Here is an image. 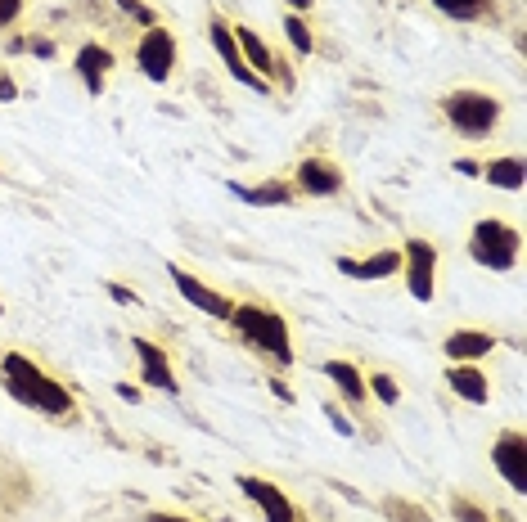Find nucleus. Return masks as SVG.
Segmentation results:
<instances>
[{
    "mask_svg": "<svg viewBox=\"0 0 527 522\" xmlns=\"http://www.w3.org/2000/svg\"><path fill=\"white\" fill-rule=\"evenodd\" d=\"M172 284L181 288V297L194 306V311H208V315H217V320H230V311H235V306H230L226 297L217 293V288L199 284V279H194V275H185L181 266H172Z\"/></svg>",
    "mask_w": 527,
    "mask_h": 522,
    "instance_id": "obj_8",
    "label": "nucleus"
},
{
    "mask_svg": "<svg viewBox=\"0 0 527 522\" xmlns=\"http://www.w3.org/2000/svg\"><path fill=\"white\" fill-rule=\"evenodd\" d=\"M442 14H451V18H473L482 9V0H433Z\"/></svg>",
    "mask_w": 527,
    "mask_h": 522,
    "instance_id": "obj_22",
    "label": "nucleus"
},
{
    "mask_svg": "<svg viewBox=\"0 0 527 522\" xmlns=\"http://www.w3.org/2000/svg\"><path fill=\"white\" fill-rule=\"evenodd\" d=\"M338 270H343V275H352V279H388V275H397V270H401V252L397 248H383V252H374L370 261L338 257Z\"/></svg>",
    "mask_w": 527,
    "mask_h": 522,
    "instance_id": "obj_12",
    "label": "nucleus"
},
{
    "mask_svg": "<svg viewBox=\"0 0 527 522\" xmlns=\"http://www.w3.org/2000/svg\"><path fill=\"white\" fill-rule=\"evenodd\" d=\"M401 266H406V279H410V297L433 302V275H437V248L433 243L410 239L406 252H401Z\"/></svg>",
    "mask_w": 527,
    "mask_h": 522,
    "instance_id": "obj_5",
    "label": "nucleus"
},
{
    "mask_svg": "<svg viewBox=\"0 0 527 522\" xmlns=\"http://www.w3.org/2000/svg\"><path fill=\"white\" fill-rule=\"evenodd\" d=\"M284 32H289V41H293V50H298V54L316 50V41H311V32H307V23H302V18H284Z\"/></svg>",
    "mask_w": 527,
    "mask_h": 522,
    "instance_id": "obj_21",
    "label": "nucleus"
},
{
    "mask_svg": "<svg viewBox=\"0 0 527 522\" xmlns=\"http://www.w3.org/2000/svg\"><path fill=\"white\" fill-rule=\"evenodd\" d=\"M446 383H451L469 405H487V392H491V387H487V378H482V369H473V365H451V369H446Z\"/></svg>",
    "mask_w": 527,
    "mask_h": 522,
    "instance_id": "obj_16",
    "label": "nucleus"
},
{
    "mask_svg": "<svg viewBox=\"0 0 527 522\" xmlns=\"http://www.w3.org/2000/svg\"><path fill=\"white\" fill-rule=\"evenodd\" d=\"M212 45H217V54L226 59V68L235 72V81H244V86H253V90H266V81L257 77L253 68L244 63V54H239V41H235V32H230L221 18H212Z\"/></svg>",
    "mask_w": 527,
    "mask_h": 522,
    "instance_id": "obj_10",
    "label": "nucleus"
},
{
    "mask_svg": "<svg viewBox=\"0 0 527 522\" xmlns=\"http://www.w3.org/2000/svg\"><path fill=\"white\" fill-rule=\"evenodd\" d=\"M109 293H113V302H122V306L136 302V293H131V288H122V284H109Z\"/></svg>",
    "mask_w": 527,
    "mask_h": 522,
    "instance_id": "obj_28",
    "label": "nucleus"
},
{
    "mask_svg": "<svg viewBox=\"0 0 527 522\" xmlns=\"http://www.w3.org/2000/svg\"><path fill=\"white\" fill-rule=\"evenodd\" d=\"M325 374L334 378L338 392H343L352 405H361V401H365V378H361V369H356L352 360H325Z\"/></svg>",
    "mask_w": 527,
    "mask_h": 522,
    "instance_id": "obj_18",
    "label": "nucleus"
},
{
    "mask_svg": "<svg viewBox=\"0 0 527 522\" xmlns=\"http://www.w3.org/2000/svg\"><path fill=\"white\" fill-rule=\"evenodd\" d=\"M455 518H460V522H487L473 500H455Z\"/></svg>",
    "mask_w": 527,
    "mask_h": 522,
    "instance_id": "obj_25",
    "label": "nucleus"
},
{
    "mask_svg": "<svg viewBox=\"0 0 527 522\" xmlns=\"http://www.w3.org/2000/svg\"><path fill=\"white\" fill-rule=\"evenodd\" d=\"M0 311H5V306H0Z\"/></svg>",
    "mask_w": 527,
    "mask_h": 522,
    "instance_id": "obj_31",
    "label": "nucleus"
},
{
    "mask_svg": "<svg viewBox=\"0 0 527 522\" xmlns=\"http://www.w3.org/2000/svg\"><path fill=\"white\" fill-rule=\"evenodd\" d=\"M298 189H302V194L329 198V194H338V189H343V176H338V167H329V162L307 158V162L298 167Z\"/></svg>",
    "mask_w": 527,
    "mask_h": 522,
    "instance_id": "obj_13",
    "label": "nucleus"
},
{
    "mask_svg": "<svg viewBox=\"0 0 527 522\" xmlns=\"http://www.w3.org/2000/svg\"><path fill=\"white\" fill-rule=\"evenodd\" d=\"M109 68H113V54L104 50V45H82V50H77V72H82V81H86L91 95H100L104 72Z\"/></svg>",
    "mask_w": 527,
    "mask_h": 522,
    "instance_id": "obj_15",
    "label": "nucleus"
},
{
    "mask_svg": "<svg viewBox=\"0 0 527 522\" xmlns=\"http://www.w3.org/2000/svg\"><path fill=\"white\" fill-rule=\"evenodd\" d=\"M518 248H523V239H518L514 225L496 221V216H487V221L473 225V239H469V252L478 266L487 270H509L518 261Z\"/></svg>",
    "mask_w": 527,
    "mask_h": 522,
    "instance_id": "obj_3",
    "label": "nucleus"
},
{
    "mask_svg": "<svg viewBox=\"0 0 527 522\" xmlns=\"http://www.w3.org/2000/svg\"><path fill=\"white\" fill-rule=\"evenodd\" d=\"M487 180L496 189H509V194H514V189H523V158H496L487 167Z\"/></svg>",
    "mask_w": 527,
    "mask_h": 522,
    "instance_id": "obj_20",
    "label": "nucleus"
},
{
    "mask_svg": "<svg viewBox=\"0 0 527 522\" xmlns=\"http://www.w3.org/2000/svg\"><path fill=\"white\" fill-rule=\"evenodd\" d=\"M446 117H451V126L460 135L478 140V135H487L500 122V99L478 95V90H455V95H446Z\"/></svg>",
    "mask_w": 527,
    "mask_h": 522,
    "instance_id": "obj_4",
    "label": "nucleus"
},
{
    "mask_svg": "<svg viewBox=\"0 0 527 522\" xmlns=\"http://www.w3.org/2000/svg\"><path fill=\"white\" fill-rule=\"evenodd\" d=\"M149 522H190V518H181V513H149Z\"/></svg>",
    "mask_w": 527,
    "mask_h": 522,
    "instance_id": "obj_29",
    "label": "nucleus"
},
{
    "mask_svg": "<svg viewBox=\"0 0 527 522\" xmlns=\"http://www.w3.org/2000/svg\"><path fill=\"white\" fill-rule=\"evenodd\" d=\"M239 491H244L248 500H257V504H262L266 522H298V513H293L289 495H284L280 486L262 482V477H239Z\"/></svg>",
    "mask_w": 527,
    "mask_h": 522,
    "instance_id": "obj_9",
    "label": "nucleus"
},
{
    "mask_svg": "<svg viewBox=\"0 0 527 522\" xmlns=\"http://www.w3.org/2000/svg\"><path fill=\"white\" fill-rule=\"evenodd\" d=\"M235 41L239 45H244V50H239V54H248V68H253L257 72V77H262V72H271L275 68V59H271V50H266V41H262V36H257L253 32V27H239V32H235Z\"/></svg>",
    "mask_w": 527,
    "mask_h": 522,
    "instance_id": "obj_19",
    "label": "nucleus"
},
{
    "mask_svg": "<svg viewBox=\"0 0 527 522\" xmlns=\"http://www.w3.org/2000/svg\"><path fill=\"white\" fill-rule=\"evenodd\" d=\"M491 459H496L500 477H505L514 491H527V441H523V432H500L496 446H491Z\"/></svg>",
    "mask_w": 527,
    "mask_h": 522,
    "instance_id": "obj_7",
    "label": "nucleus"
},
{
    "mask_svg": "<svg viewBox=\"0 0 527 522\" xmlns=\"http://www.w3.org/2000/svg\"><path fill=\"white\" fill-rule=\"evenodd\" d=\"M10 99H19V86H14V81L0 72V104H10Z\"/></svg>",
    "mask_w": 527,
    "mask_h": 522,
    "instance_id": "obj_27",
    "label": "nucleus"
},
{
    "mask_svg": "<svg viewBox=\"0 0 527 522\" xmlns=\"http://www.w3.org/2000/svg\"><path fill=\"white\" fill-rule=\"evenodd\" d=\"M491 347H496V338H491V333H482V329H455L451 338H446L442 351L455 360V365H469V360L487 356Z\"/></svg>",
    "mask_w": 527,
    "mask_h": 522,
    "instance_id": "obj_14",
    "label": "nucleus"
},
{
    "mask_svg": "<svg viewBox=\"0 0 527 522\" xmlns=\"http://www.w3.org/2000/svg\"><path fill=\"white\" fill-rule=\"evenodd\" d=\"M230 324H235L253 347L271 351L280 365H293V342H289V324H284V315L266 311V306H235V311H230Z\"/></svg>",
    "mask_w": 527,
    "mask_h": 522,
    "instance_id": "obj_2",
    "label": "nucleus"
},
{
    "mask_svg": "<svg viewBox=\"0 0 527 522\" xmlns=\"http://www.w3.org/2000/svg\"><path fill=\"white\" fill-rule=\"evenodd\" d=\"M136 356H140V365H145V383L149 387H158V392H172V396L181 392V383H176V374H172V360H167L163 347L136 338Z\"/></svg>",
    "mask_w": 527,
    "mask_h": 522,
    "instance_id": "obj_11",
    "label": "nucleus"
},
{
    "mask_svg": "<svg viewBox=\"0 0 527 522\" xmlns=\"http://www.w3.org/2000/svg\"><path fill=\"white\" fill-rule=\"evenodd\" d=\"M136 59H140V72H145L149 81H167L172 77V68H176L172 32H167V27H149L145 41H140V50H136Z\"/></svg>",
    "mask_w": 527,
    "mask_h": 522,
    "instance_id": "obj_6",
    "label": "nucleus"
},
{
    "mask_svg": "<svg viewBox=\"0 0 527 522\" xmlns=\"http://www.w3.org/2000/svg\"><path fill=\"white\" fill-rule=\"evenodd\" d=\"M370 387H374V396H379L383 405H397V401H401V387L392 383L388 374H374V378H370Z\"/></svg>",
    "mask_w": 527,
    "mask_h": 522,
    "instance_id": "obj_23",
    "label": "nucleus"
},
{
    "mask_svg": "<svg viewBox=\"0 0 527 522\" xmlns=\"http://www.w3.org/2000/svg\"><path fill=\"white\" fill-rule=\"evenodd\" d=\"M289 5H293V9H311V0H289Z\"/></svg>",
    "mask_w": 527,
    "mask_h": 522,
    "instance_id": "obj_30",
    "label": "nucleus"
},
{
    "mask_svg": "<svg viewBox=\"0 0 527 522\" xmlns=\"http://www.w3.org/2000/svg\"><path fill=\"white\" fill-rule=\"evenodd\" d=\"M19 9H23V0H0V27L14 23V18H19Z\"/></svg>",
    "mask_w": 527,
    "mask_h": 522,
    "instance_id": "obj_26",
    "label": "nucleus"
},
{
    "mask_svg": "<svg viewBox=\"0 0 527 522\" xmlns=\"http://www.w3.org/2000/svg\"><path fill=\"white\" fill-rule=\"evenodd\" d=\"M230 189L253 207H284L293 198V189L284 185V180H266V185H230Z\"/></svg>",
    "mask_w": 527,
    "mask_h": 522,
    "instance_id": "obj_17",
    "label": "nucleus"
},
{
    "mask_svg": "<svg viewBox=\"0 0 527 522\" xmlns=\"http://www.w3.org/2000/svg\"><path fill=\"white\" fill-rule=\"evenodd\" d=\"M118 5H122V9H127V14H131V18H140V23H149V27H158V23H154V9H149V5H140V0H118Z\"/></svg>",
    "mask_w": 527,
    "mask_h": 522,
    "instance_id": "obj_24",
    "label": "nucleus"
},
{
    "mask_svg": "<svg viewBox=\"0 0 527 522\" xmlns=\"http://www.w3.org/2000/svg\"><path fill=\"white\" fill-rule=\"evenodd\" d=\"M5 387H10V396H19L23 405H32V410H41V414H68L73 410L68 387L55 383V378H46L28 356H19V351L5 356Z\"/></svg>",
    "mask_w": 527,
    "mask_h": 522,
    "instance_id": "obj_1",
    "label": "nucleus"
}]
</instances>
